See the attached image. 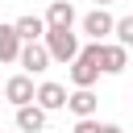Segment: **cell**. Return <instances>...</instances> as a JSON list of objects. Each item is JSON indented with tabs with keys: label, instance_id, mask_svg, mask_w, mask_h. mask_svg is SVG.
Segmentation results:
<instances>
[{
	"label": "cell",
	"instance_id": "cell-13",
	"mask_svg": "<svg viewBox=\"0 0 133 133\" xmlns=\"http://www.w3.org/2000/svg\"><path fill=\"white\" fill-rule=\"evenodd\" d=\"M112 37H116V42H121V46H129V50H133V12H129V17H121V21H116V33H112Z\"/></svg>",
	"mask_w": 133,
	"mask_h": 133
},
{
	"label": "cell",
	"instance_id": "cell-15",
	"mask_svg": "<svg viewBox=\"0 0 133 133\" xmlns=\"http://www.w3.org/2000/svg\"><path fill=\"white\" fill-rule=\"evenodd\" d=\"M100 133H125V129H121V125H104Z\"/></svg>",
	"mask_w": 133,
	"mask_h": 133
},
{
	"label": "cell",
	"instance_id": "cell-11",
	"mask_svg": "<svg viewBox=\"0 0 133 133\" xmlns=\"http://www.w3.org/2000/svg\"><path fill=\"white\" fill-rule=\"evenodd\" d=\"M12 25H17V33H21L25 42H42V37H46V29H50V25H46V17H37V12H25V17H17Z\"/></svg>",
	"mask_w": 133,
	"mask_h": 133
},
{
	"label": "cell",
	"instance_id": "cell-8",
	"mask_svg": "<svg viewBox=\"0 0 133 133\" xmlns=\"http://www.w3.org/2000/svg\"><path fill=\"white\" fill-rule=\"evenodd\" d=\"M17 129L21 133H42L46 129V108L33 100V104H21L17 108Z\"/></svg>",
	"mask_w": 133,
	"mask_h": 133
},
{
	"label": "cell",
	"instance_id": "cell-3",
	"mask_svg": "<svg viewBox=\"0 0 133 133\" xmlns=\"http://www.w3.org/2000/svg\"><path fill=\"white\" fill-rule=\"evenodd\" d=\"M83 33H87L91 42H104L108 33H116V17H112L104 4H96V8L83 17Z\"/></svg>",
	"mask_w": 133,
	"mask_h": 133
},
{
	"label": "cell",
	"instance_id": "cell-5",
	"mask_svg": "<svg viewBox=\"0 0 133 133\" xmlns=\"http://www.w3.org/2000/svg\"><path fill=\"white\" fill-rule=\"evenodd\" d=\"M100 66H104V75H121V71L129 66V46H121V42H100Z\"/></svg>",
	"mask_w": 133,
	"mask_h": 133
},
{
	"label": "cell",
	"instance_id": "cell-18",
	"mask_svg": "<svg viewBox=\"0 0 133 133\" xmlns=\"http://www.w3.org/2000/svg\"><path fill=\"white\" fill-rule=\"evenodd\" d=\"M17 133H21V129H17Z\"/></svg>",
	"mask_w": 133,
	"mask_h": 133
},
{
	"label": "cell",
	"instance_id": "cell-7",
	"mask_svg": "<svg viewBox=\"0 0 133 133\" xmlns=\"http://www.w3.org/2000/svg\"><path fill=\"white\" fill-rule=\"evenodd\" d=\"M66 100H71V91H66L62 83H54V79L37 83V104H42L46 112H58V108H66Z\"/></svg>",
	"mask_w": 133,
	"mask_h": 133
},
{
	"label": "cell",
	"instance_id": "cell-6",
	"mask_svg": "<svg viewBox=\"0 0 133 133\" xmlns=\"http://www.w3.org/2000/svg\"><path fill=\"white\" fill-rule=\"evenodd\" d=\"M21 66H25L29 75H42V71L50 66V46H46V42H25V50H21Z\"/></svg>",
	"mask_w": 133,
	"mask_h": 133
},
{
	"label": "cell",
	"instance_id": "cell-16",
	"mask_svg": "<svg viewBox=\"0 0 133 133\" xmlns=\"http://www.w3.org/2000/svg\"><path fill=\"white\" fill-rule=\"evenodd\" d=\"M96 4H104V8H108V4H112V0H96Z\"/></svg>",
	"mask_w": 133,
	"mask_h": 133
},
{
	"label": "cell",
	"instance_id": "cell-2",
	"mask_svg": "<svg viewBox=\"0 0 133 133\" xmlns=\"http://www.w3.org/2000/svg\"><path fill=\"white\" fill-rule=\"evenodd\" d=\"M100 42H87L83 50H79V58L71 62V83L75 87H91L96 79H100Z\"/></svg>",
	"mask_w": 133,
	"mask_h": 133
},
{
	"label": "cell",
	"instance_id": "cell-14",
	"mask_svg": "<svg viewBox=\"0 0 133 133\" xmlns=\"http://www.w3.org/2000/svg\"><path fill=\"white\" fill-rule=\"evenodd\" d=\"M100 129H104V125H100V121H96V116H79V121H75V129H71V133H100Z\"/></svg>",
	"mask_w": 133,
	"mask_h": 133
},
{
	"label": "cell",
	"instance_id": "cell-10",
	"mask_svg": "<svg viewBox=\"0 0 133 133\" xmlns=\"http://www.w3.org/2000/svg\"><path fill=\"white\" fill-rule=\"evenodd\" d=\"M66 108L75 112V121H79V116H96V108H100V96H96L91 87H75V91H71V100H66Z\"/></svg>",
	"mask_w": 133,
	"mask_h": 133
},
{
	"label": "cell",
	"instance_id": "cell-17",
	"mask_svg": "<svg viewBox=\"0 0 133 133\" xmlns=\"http://www.w3.org/2000/svg\"><path fill=\"white\" fill-rule=\"evenodd\" d=\"M0 96H4V87H0Z\"/></svg>",
	"mask_w": 133,
	"mask_h": 133
},
{
	"label": "cell",
	"instance_id": "cell-1",
	"mask_svg": "<svg viewBox=\"0 0 133 133\" xmlns=\"http://www.w3.org/2000/svg\"><path fill=\"white\" fill-rule=\"evenodd\" d=\"M42 42L50 46V58H54V62H66V66H71V62L79 58V50H83V46H79V37H75L66 25H50Z\"/></svg>",
	"mask_w": 133,
	"mask_h": 133
},
{
	"label": "cell",
	"instance_id": "cell-4",
	"mask_svg": "<svg viewBox=\"0 0 133 133\" xmlns=\"http://www.w3.org/2000/svg\"><path fill=\"white\" fill-rule=\"evenodd\" d=\"M4 100L8 104H33L37 100V87H33V75L29 71H21V75H12V79H4Z\"/></svg>",
	"mask_w": 133,
	"mask_h": 133
},
{
	"label": "cell",
	"instance_id": "cell-12",
	"mask_svg": "<svg viewBox=\"0 0 133 133\" xmlns=\"http://www.w3.org/2000/svg\"><path fill=\"white\" fill-rule=\"evenodd\" d=\"M46 25H75V4L71 0H54L50 8H46Z\"/></svg>",
	"mask_w": 133,
	"mask_h": 133
},
{
	"label": "cell",
	"instance_id": "cell-9",
	"mask_svg": "<svg viewBox=\"0 0 133 133\" xmlns=\"http://www.w3.org/2000/svg\"><path fill=\"white\" fill-rule=\"evenodd\" d=\"M25 37L17 33V25H0V62H21Z\"/></svg>",
	"mask_w": 133,
	"mask_h": 133
}]
</instances>
